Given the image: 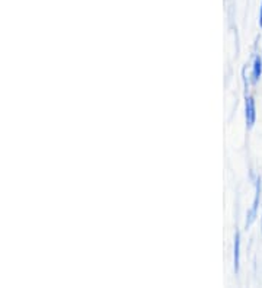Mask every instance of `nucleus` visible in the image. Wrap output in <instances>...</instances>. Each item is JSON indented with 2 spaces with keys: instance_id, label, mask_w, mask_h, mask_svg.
<instances>
[{
  "instance_id": "obj_1",
  "label": "nucleus",
  "mask_w": 262,
  "mask_h": 288,
  "mask_svg": "<svg viewBox=\"0 0 262 288\" xmlns=\"http://www.w3.org/2000/svg\"><path fill=\"white\" fill-rule=\"evenodd\" d=\"M259 198H261V179L256 180V194H255V200H253V206L252 210L249 211L248 220H246V227H249L255 219H256V214H258V207H259Z\"/></svg>"
},
{
  "instance_id": "obj_5",
  "label": "nucleus",
  "mask_w": 262,
  "mask_h": 288,
  "mask_svg": "<svg viewBox=\"0 0 262 288\" xmlns=\"http://www.w3.org/2000/svg\"><path fill=\"white\" fill-rule=\"evenodd\" d=\"M259 25L262 27V3H261V15H259Z\"/></svg>"
},
{
  "instance_id": "obj_4",
  "label": "nucleus",
  "mask_w": 262,
  "mask_h": 288,
  "mask_svg": "<svg viewBox=\"0 0 262 288\" xmlns=\"http://www.w3.org/2000/svg\"><path fill=\"white\" fill-rule=\"evenodd\" d=\"M262 74V60L259 57L255 58L253 61V82H258Z\"/></svg>"
},
{
  "instance_id": "obj_3",
  "label": "nucleus",
  "mask_w": 262,
  "mask_h": 288,
  "mask_svg": "<svg viewBox=\"0 0 262 288\" xmlns=\"http://www.w3.org/2000/svg\"><path fill=\"white\" fill-rule=\"evenodd\" d=\"M239 262H240V233H236L235 237V271H239Z\"/></svg>"
},
{
  "instance_id": "obj_2",
  "label": "nucleus",
  "mask_w": 262,
  "mask_h": 288,
  "mask_svg": "<svg viewBox=\"0 0 262 288\" xmlns=\"http://www.w3.org/2000/svg\"><path fill=\"white\" fill-rule=\"evenodd\" d=\"M256 120V108H255V101L253 98L248 96L246 98V123L248 127H252Z\"/></svg>"
}]
</instances>
